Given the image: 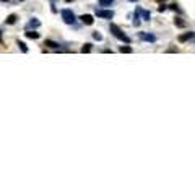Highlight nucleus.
Instances as JSON below:
<instances>
[{"label":"nucleus","mask_w":195,"mask_h":195,"mask_svg":"<svg viewBox=\"0 0 195 195\" xmlns=\"http://www.w3.org/2000/svg\"><path fill=\"white\" fill-rule=\"evenodd\" d=\"M96 15L99 18H107V20H111L114 16V12L112 10H96Z\"/></svg>","instance_id":"nucleus-3"},{"label":"nucleus","mask_w":195,"mask_h":195,"mask_svg":"<svg viewBox=\"0 0 195 195\" xmlns=\"http://www.w3.org/2000/svg\"><path fill=\"white\" fill-rule=\"evenodd\" d=\"M114 0H99V5L101 7H111Z\"/></svg>","instance_id":"nucleus-14"},{"label":"nucleus","mask_w":195,"mask_h":195,"mask_svg":"<svg viewBox=\"0 0 195 195\" xmlns=\"http://www.w3.org/2000/svg\"><path fill=\"white\" fill-rule=\"evenodd\" d=\"M135 13H138V15H141V16H143V20L145 21H150V18H151V13L150 12H146V10H143V8H137V12Z\"/></svg>","instance_id":"nucleus-5"},{"label":"nucleus","mask_w":195,"mask_h":195,"mask_svg":"<svg viewBox=\"0 0 195 195\" xmlns=\"http://www.w3.org/2000/svg\"><path fill=\"white\" fill-rule=\"evenodd\" d=\"M39 25H41V23L37 21L36 18H33V20H31L30 23H28V28H37V26H39Z\"/></svg>","instance_id":"nucleus-13"},{"label":"nucleus","mask_w":195,"mask_h":195,"mask_svg":"<svg viewBox=\"0 0 195 195\" xmlns=\"http://www.w3.org/2000/svg\"><path fill=\"white\" fill-rule=\"evenodd\" d=\"M93 37H94V39H96V41H101V39H103V36L99 34L98 31H96V33H93Z\"/></svg>","instance_id":"nucleus-19"},{"label":"nucleus","mask_w":195,"mask_h":195,"mask_svg":"<svg viewBox=\"0 0 195 195\" xmlns=\"http://www.w3.org/2000/svg\"><path fill=\"white\" fill-rule=\"evenodd\" d=\"M169 8H171L172 12H180V8H179L177 5H176V3H171V5H169Z\"/></svg>","instance_id":"nucleus-17"},{"label":"nucleus","mask_w":195,"mask_h":195,"mask_svg":"<svg viewBox=\"0 0 195 195\" xmlns=\"http://www.w3.org/2000/svg\"><path fill=\"white\" fill-rule=\"evenodd\" d=\"M62 20H64L67 25H72V23H75V15H73V12L70 10V8H65V10H62Z\"/></svg>","instance_id":"nucleus-2"},{"label":"nucleus","mask_w":195,"mask_h":195,"mask_svg":"<svg viewBox=\"0 0 195 195\" xmlns=\"http://www.w3.org/2000/svg\"><path fill=\"white\" fill-rule=\"evenodd\" d=\"M128 2H137V0H128Z\"/></svg>","instance_id":"nucleus-22"},{"label":"nucleus","mask_w":195,"mask_h":195,"mask_svg":"<svg viewBox=\"0 0 195 195\" xmlns=\"http://www.w3.org/2000/svg\"><path fill=\"white\" fill-rule=\"evenodd\" d=\"M140 37H141L143 41H150V42H155V41H156V36L146 34V33H140Z\"/></svg>","instance_id":"nucleus-7"},{"label":"nucleus","mask_w":195,"mask_h":195,"mask_svg":"<svg viewBox=\"0 0 195 195\" xmlns=\"http://www.w3.org/2000/svg\"><path fill=\"white\" fill-rule=\"evenodd\" d=\"M158 2H159V3H161V2H164V0H158Z\"/></svg>","instance_id":"nucleus-24"},{"label":"nucleus","mask_w":195,"mask_h":195,"mask_svg":"<svg viewBox=\"0 0 195 195\" xmlns=\"http://www.w3.org/2000/svg\"><path fill=\"white\" fill-rule=\"evenodd\" d=\"M193 37V33H184V34H180L177 39H179V42H187L189 39H192Z\"/></svg>","instance_id":"nucleus-6"},{"label":"nucleus","mask_w":195,"mask_h":195,"mask_svg":"<svg viewBox=\"0 0 195 195\" xmlns=\"http://www.w3.org/2000/svg\"><path fill=\"white\" fill-rule=\"evenodd\" d=\"M0 2H8V0H0Z\"/></svg>","instance_id":"nucleus-21"},{"label":"nucleus","mask_w":195,"mask_h":195,"mask_svg":"<svg viewBox=\"0 0 195 195\" xmlns=\"http://www.w3.org/2000/svg\"><path fill=\"white\" fill-rule=\"evenodd\" d=\"M109 31H111V34H114L117 37V39H120V41H124V42H127V44H130L132 42V39L128 37L125 33H124L120 28H119L117 25H114V23H111V26H109Z\"/></svg>","instance_id":"nucleus-1"},{"label":"nucleus","mask_w":195,"mask_h":195,"mask_svg":"<svg viewBox=\"0 0 195 195\" xmlns=\"http://www.w3.org/2000/svg\"><path fill=\"white\" fill-rule=\"evenodd\" d=\"M0 42H2V34H0Z\"/></svg>","instance_id":"nucleus-23"},{"label":"nucleus","mask_w":195,"mask_h":195,"mask_svg":"<svg viewBox=\"0 0 195 195\" xmlns=\"http://www.w3.org/2000/svg\"><path fill=\"white\" fill-rule=\"evenodd\" d=\"M82 52H83V54H88V52H91V44H89V42H86V44L82 47Z\"/></svg>","instance_id":"nucleus-15"},{"label":"nucleus","mask_w":195,"mask_h":195,"mask_svg":"<svg viewBox=\"0 0 195 195\" xmlns=\"http://www.w3.org/2000/svg\"><path fill=\"white\" fill-rule=\"evenodd\" d=\"M134 25H135V26H138V25H140V16H138V13H135V20H134Z\"/></svg>","instance_id":"nucleus-18"},{"label":"nucleus","mask_w":195,"mask_h":195,"mask_svg":"<svg viewBox=\"0 0 195 195\" xmlns=\"http://www.w3.org/2000/svg\"><path fill=\"white\" fill-rule=\"evenodd\" d=\"M174 25L177 26V28H185V21L182 20V18L176 16V18H174Z\"/></svg>","instance_id":"nucleus-9"},{"label":"nucleus","mask_w":195,"mask_h":195,"mask_svg":"<svg viewBox=\"0 0 195 195\" xmlns=\"http://www.w3.org/2000/svg\"><path fill=\"white\" fill-rule=\"evenodd\" d=\"M26 37H30V39H37V37H39V33H36V31H26Z\"/></svg>","instance_id":"nucleus-11"},{"label":"nucleus","mask_w":195,"mask_h":195,"mask_svg":"<svg viewBox=\"0 0 195 195\" xmlns=\"http://www.w3.org/2000/svg\"><path fill=\"white\" fill-rule=\"evenodd\" d=\"M80 20H82L83 25H88V26H91L94 23V18L91 15H82V16H80Z\"/></svg>","instance_id":"nucleus-4"},{"label":"nucleus","mask_w":195,"mask_h":195,"mask_svg":"<svg viewBox=\"0 0 195 195\" xmlns=\"http://www.w3.org/2000/svg\"><path fill=\"white\" fill-rule=\"evenodd\" d=\"M16 44H18V47L23 50V52H28V47H26V44L25 42H21V41H16Z\"/></svg>","instance_id":"nucleus-16"},{"label":"nucleus","mask_w":195,"mask_h":195,"mask_svg":"<svg viewBox=\"0 0 195 195\" xmlns=\"http://www.w3.org/2000/svg\"><path fill=\"white\" fill-rule=\"evenodd\" d=\"M16 20H18V16L15 15V13H13V15H8V16H7L5 23H7V25H15V23H16Z\"/></svg>","instance_id":"nucleus-8"},{"label":"nucleus","mask_w":195,"mask_h":195,"mask_svg":"<svg viewBox=\"0 0 195 195\" xmlns=\"http://www.w3.org/2000/svg\"><path fill=\"white\" fill-rule=\"evenodd\" d=\"M44 46H49V47H52V49H57V47H59V44H57L55 41H50V39H46Z\"/></svg>","instance_id":"nucleus-12"},{"label":"nucleus","mask_w":195,"mask_h":195,"mask_svg":"<svg viewBox=\"0 0 195 195\" xmlns=\"http://www.w3.org/2000/svg\"><path fill=\"white\" fill-rule=\"evenodd\" d=\"M119 50H120L122 54H132V52H134V49H132L130 46H120V47H119Z\"/></svg>","instance_id":"nucleus-10"},{"label":"nucleus","mask_w":195,"mask_h":195,"mask_svg":"<svg viewBox=\"0 0 195 195\" xmlns=\"http://www.w3.org/2000/svg\"><path fill=\"white\" fill-rule=\"evenodd\" d=\"M166 8H168V7H166V5H164V2H161V5L158 7V12H164V10H166Z\"/></svg>","instance_id":"nucleus-20"}]
</instances>
